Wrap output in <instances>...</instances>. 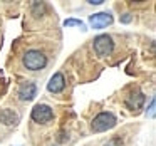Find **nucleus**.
Segmentation results:
<instances>
[{
	"label": "nucleus",
	"mask_w": 156,
	"mask_h": 146,
	"mask_svg": "<svg viewBox=\"0 0 156 146\" xmlns=\"http://www.w3.org/2000/svg\"><path fill=\"white\" fill-rule=\"evenodd\" d=\"M49 59L41 49H29L22 55V66L29 71H41L47 66Z\"/></svg>",
	"instance_id": "obj_1"
},
{
	"label": "nucleus",
	"mask_w": 156,
	"mask_h": 146,
	"mask_svg": "<svg viewBox=\"0 0 156 146\" xmlns=\"http://www.w3.org/2000/svg\"><path fill=\"white\" fill-rule=\"evenodd\" d=\"M118 119L112 112H99L94 119L91 121V131L92 133H104L108 129L114 128Z\"/></svg>",
	"instance_id": "obj_2"
},
{
	"label": "nucleus",
	"mask_w": 156,
	"mask_h": 146,
	"mask_svg": "<svg viewBox=\"0 0 156 146\" xmlns=\"http://www.w3.org/2000/svg\"><path fill=\"white\" fill-rule=\"evenodd\" d=\"M92 49H94L96 55H99V57H108V55H111V52L114 51V41H112L111 35L101 34V35H98V37H94V41H92Z\"/></svg>",
	"instance_id": "obj_3"
},
{
	"label": "nucleus",
	"mask_w": 156,
	"mask_h": 146,
	"mask_svg": "<svg viewBox=\"0 0 156 146\" xmlns=\"http://www.w3.org/2000/svg\"><path fill=\"white\" fill-rule=\"evenodd\" d=\"M30 118H32V121L37 123V124H47V123H51L52 119H54V111H52V108L47 104H37L32 109Z\"/></svg>",
	"instance_id": "obj_4"
},
{
	"label": "nucleus",
	"mask_w": 156,
	"mask_h": 146,
	"mask_svg": "<svg viewBox=\"0 0 156 146\" xmlns=\"http://www.w3.org/2000/svg\"><path fill=\"white\" fill-rule=\"evenodd\" d=\"M17 96L20 101H32L37 96V86L32 81H24L17 89Z\"/></svg>",
	"instance_id": "obj_5"
},
{
	"label": "nucleus",
	"mask_w": 156,
	"mask_h": 146,
	"mask_svg": "<svg viewBox=\"0 0 156 146\" xmlns=\"http://www.w3.org/2000/svg\"><path fill=\"white\" fill-rule=\"evenodd\" d=\"M112 15L109 12H99V14H94L89 17V24H91L92 29H104L108 25L112 24Z\"/></svg>",
	"instance_id": "obj_6"
},
{
	"label": "nucleus",
	"mask_w": 156,
	"mask_h": 146,
	"mask_svg": "<svg viewBox=\"0 0 156 146\" xmlns=\"http://www.w3.org/2000/svg\"><path fill=\"white\" fill-rule=\"evenodd\" d=\"M64 87H66V77H64L62 72H55L47 82V91L52 92V94H59V92H62Z\"/></svg>",
	"instance_id": "obj_7"
},
{
	"label": "nucleus",
	"mask_w": 156,
	"mask_h": 146,
	"mask_svg": "<svg viewBox=\"0 0 156 146\" xmlns=\"http://www.w3.org/2000/svg\"><path fill=\"white\" fill-rule=\"evenodd\" d=\"M144 101H146L144 94H143L141 91H134V92H131V94H129L128 98H126L124 104H126V108L131 109V111H138V109H141V108H143Z\"/></svg>",
	"instance_id": "obj_8"
},
{
	"label": "nucleus",
	"mask_w": 156,
	"mask_h": 146,
	"mask_svg": "<svg viewBox=\"0 0 156 146\" xmlns=\"http://www.w3.org/2000/svg\"><path fill=\"white\" fill-rule=\"evenodd\" d=\"M20 121L17 112H14L12 109H0V123L5 126H15Z\"/></svg>",
	"instance_id": "obj_9"
},
{
	"label": "nucleus",
	"mask_w": 156,
	"mask_h": 146,
	"mask_svg": "<svg viewBox=\"0 0 156 146\" xmlns=\"http://www.w3.org/2000/svg\"><path fill=\"white\" fill-rule=\"evenodd\" d=\"M64 25H66V27H72V25H79V27H81L82 30H86V25L82 24L81 20H77V19H69V20H66V22H64Z\"/></svg>",
	"instance_id": "obj_10"
},
{
	"label": "nucleus",
	"mask_w": 156,
	"mask_h": 146,
	"mask_svg": "<svg viewBox=\"0 0 156 146\" xmlns=\"http://www.w3.org/2000/svg\"><path fill=\"white\" fill-rule=\"evenodd\" d=\"M104 146H122V141L119 138H112V139H109Z\"/></svg>",
	"instance_id": "obj_11"
},
{
	"label": "nucleus",
	"mask_w": 156,
	"mask_h": 146,
	"mask_svg": "<svg viewBox=\"0 0 156 146\" xmlns=\"http://www.w3.org/2000/svg\"><path fill=\"white\" fill-rule=\"evenodd\" d=\"M154 104H156V101H154V98H153L151 104H149V111H146V114H148L149 118H154Z\"/></svg>",
	"instance_id": "obj_12"
},
{
	"label": "nucleus",
	"mask_w": 156,
	"mask_h": 146,
	"mask_svg": "<svg viewBox=\"0 0 156 146\" xmlns=\"http://www.w3.org/2000/svg\"><path fill=\"white\" fill-rule=\"evenodd\" d=\"M131 20H133V15H131V14H124V15L121 17V22H122V24H129Z\"/></svg>",
	"instance_id": "obj_13"
},
{
	"label": "nucleus",
	"mask_w": 156,
	"mask_h": 146,
	"mask_svg": "<svg viewBox=\"0 0 156 146\" xmlns=\"http://www.w3.org/2000/svg\"><path fill=\"white\" fill-rule=\"evenodd\" d=\"M102 2H104V0H89L87 4H91V5H101Z\"/></svg>",
	"instance_id": "obj_14"
}]
</instances>
